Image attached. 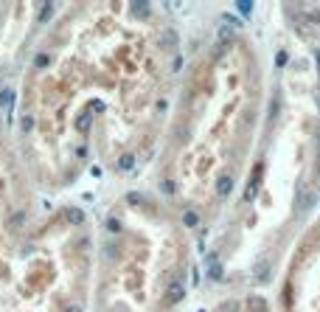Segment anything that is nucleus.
I'll list each match as a JSON object with an SVG mask.
<instances>
[{
	"instance_id": "5",
	"label": "nucleus",
	"mask_w": 320,
	"mask_h": 312,
	"mask_svg": "<svg viewBox=\"0 0 320 312\" xmlns=\"http://www.w3.org/2000/svg\"><path fill=\"white\" fill-rule=\"evenodd\" d=\"M250 9H253L250 3H239V11H244V14H250Z\"/></svg>"
},
{
	"instance_id": "3",
	"label": "nucleus",
	"mask_w": 320,
	"mask_h": 312,
	"mask_svg": "<svg viewBox=\"0 0 320 312\" xmlns=\"http://www.w3.org/2000/svg\"><path fill=\"white\" fill-rule=\"evenodd\" d=\"M312 206H315V194H301V197H298V206H295L298 217H303V214H306Z\"/></svg>"
},
{
	"instance_id": "4",
	"label": "nucleus",
	"mask_w": 320,
	"mask_h": 312,
	"mask_svg": "<svg viewBox=\"0 0 320 312\" xmlns=\"http://www.w3.org/2000/svg\"><path fill=\"white\" fill-rule=\"evenodd\" d=\"M247 307H250L253 312H261V310H267V304L261 301L259 295H250V298H247Z\"/></svg>"
},
{
	"instance_id": "1",
	"label": "nucleus",
	"mask_w": 320,
	"mask_h": 312,
	"mask_svg": "<svg viewBox=\"0 0 320 312\" xmlns=\"http://www.w3.org/2000/svg\"><path fill=\"white\" fill-rule=\"evenodd\" d=\"M85 214L34 217L28 183L0 138V312H85Z\"/></svg>"
},
{
	"instance_id": "2",
	"label": "nucleus",
	"mask_w": 320,
	"mask_h": 312,
	"mask_svg": "<svg viewBox=\"0 0 320 312\" xmlns=\"http://www.w3.org/2000/svg\"><path fill=\"white\" fill-rule=\"evenodd\" d=\"M230 189H233V177H230V174H219L217 194H219V197H228V194H230Z\"/></svg>"
}]
</instances>
